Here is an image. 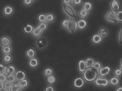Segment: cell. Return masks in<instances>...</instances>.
I'll return each instance as SVG.
<instances>
[{
	"label": "cell",
	"instance_id": "24",
	"mask_svg": "<svg viewBox=\"0 0 122 91\" xmlns=\"http://www.w3.org/2000/svg\"><path fill=\"white\" fill-rule=\"evenodd\" d=\"M3 61L5 64H10L13 60V57L10 54H3Z\"/></svg>",
	"mask_w": 122,
	"mask_h": 91
},
{
	"label": "cell",
	"instance_id": "32",
	"mask_svg": "<svg viewBox=\"0 0 122 91\" xmlns=\"http://www.w3.org/2000/svg\"><path fill=\"white\" fill-rule=\"evenodd\" d=\"M37 27L43 32L46 31V30L48 29V23L47 22L39 23L38 26H37Z\"/></svg>",
	"mask_w": 122,
	"mask_h": 91
},
{
	"label": "cell",
	"instance_id": "11",
	"mask_svg": "<svg viewBox=\"0 0 122 91\" xmlns=\"http://www.w3.org/2000/svg\"><path fill=\"white\" fill-rule=\"evenodd\" d=\"M91 41L93 44L98 45L102 42L103 37L98 33H96L92 35L91 38Z\"/></svg>",
	"mask_w": 122,
	"mask_h": 91
},
{
	"label": "cell",
	"instance_id": "31",
	"mask_svg": "<svg viewBox=\"0 0 122 91\" xmlns=\"http://www.w3.org/2000/svg\"><path fill=\"white\" fill-rule=\"evenodd\" d=\"M16 71V68L13 65H10L7 67L8 74H15Z\"/></svg>",
	"mask_w": 122,
	"mask_h": 91
},
{
	"label": "cell",
	"instance_id": "23",
	"mask_svg": "<svg viewBox=\"0 0 122 91\" xmlns=\"http://www.w3.org/2000/svg\"><path fill=\"white\" fill-rule=\"evenodd\" d=\"M43 31L40 30L37 27H34L31 33V35L34 37L38 38L40 37L43 33Z\"/></svg>",
	"mask_w": 122,
	"mask_h": 91
},
{
	"label": "cell",
	"instance_id": "36",
	"mask_svg": "<svg viewBox=\"0 0 122 91\" xmlns=\"http://www.w3.org/2000/svg\"><path fill=\"white\" fill-rule=\"evenodd\" d=\"M7 81L13 84H14L16 81L14 74H8L7 75Z\"/></svg>",
	"mask_w": 122,
	"mask_h": 91
},
{
	"label": "cell",
	"instance_id": "26",
	"mask_svg": "<svg viewBox=\"0 0 122 91\" xmlns=\"http://www.w3.org/2000/svg\"><path fill=\"white\" fill-rule=\"evenodd\" d=\"M46 22L51 23L54 21L55 20V15L53 13H49L46 14Z\"/></svg>",
	"mask_w": 122,
	"mask_h": 91
},
{
	"label": "cell",
	"instance_id": "28",
	"mask_svg": "<svg viewBox=\"0 0 122 91\" xmlns=\"http://www.w3.org/2000/svg\"><path fill=\"white\" fill-rule=\"evenodd\" d=\"M13 84V83L8 81L5 82L3 83V88L0 90V91H2V89H3V91H10V89Z\"/></svg>",
	"mask_w": 122,
	"mask_h": 91
},
{
	"label": "cell",
	"instance_id": "43",
	"mask_svg": "<svg viewBox=\"0 0 122 91\" xmlns=\"http://www.w3.org/2000/svg\"><path fill=\"white\" fill-rule=\"evenodd\" d=\"M45 91H56L54 86H53L52 85H48L45 88Z\"/></svg>",
	"mask_w": 122,
	"mask_h": 91
},
{
	"label": "cell",
	"instance_id": "46",
	"mask_svg": "<svg viewBox=\"0 0 122 91\" xmlns=\"http://www.w3.org/2000/svg\"><path fill=\"white\" fill-rule=\"evenodd\" d=\"M73 0H62L63 4L64 5H70L72 3Z\"/></svg>",
	"mask_w": 122,
	"mask_h": 91
},
{
	"label": "cell",
	"instance_id": "4",
	"mask_svg": "<svg viewBox=\"0 0 122 91\" xmlns=\"http://www.w3.org/2000/svg\"><path fill=\"white\" fill-rule=\"evenodd\" d=\"M86 81L83 77H78L73 81V86L77 89H81L84 87L86 84Z\"/></svg>",
	"mask_w": 122,
	"mask_h": 91
},
{
	"label": "cell",
	"instance_id": "14",
	"mask_svg": "<svg viewBox=\"0 0 122 91\" xmlns=\"http://www.w3.org/2000/svg\"><path fill=\"white\" fill-rule=\"evenodd\" d=\"M78 70L80 73L82 74L85 71L87 67L86 65L85 60L81 59L78 61L77 64Z\"/></svg>",
	"mask_w": 122,
	"mask_h": 91
},
{
	"label": "cell",
	"instance_id": "34",
	"mask_svg": "<svg viewBox=\"0 0 122 91\" xmlns=\"http://www.w3.org/2000/svg\"><path fill=\"white\" fill-rule=\"evenodd\" d=\"M19 83L24 89L28 88L29 86V82L27 78H25L24 80H22Z\"/></svg>",
	"mask_w": 122,
	"mask_h": 91
},
{
	"label": "cell",
	"instance_id": "29",
	"mask_svg": "<svg viewBox=\"0 0 122 91\" xmlns=\"http://www.w3.org/2000/svg\"><path fill=\"white\" fill-rule=\"evenodd\" d=\"M1 51L3 54H11L12 52V48L10 46L2 47Z\"/></svg>",
	"mask_w": 122,
	"mask_h": 91
},
{
	"label": "cell",
	"instance_id": "38",
	"mask_svg": "<svg viewBox=\"0 0 122 91\" xmlns=\"http://www.w3.org/2000/svg\"><path fill=\"white\" fill-rule=\"evenodd\" d=\"M56 78L54 75H51V76L47 77V81L50 84H52L56 82Z\"/></svg>",
	"mask_w": 122,
	"mask_h": 91
},
{
	"label": "cell",
	"instance_id": "50",
	"mask_svg": "<svg viewBox=\"0 0 122 91\" xmlns=\"http://www.w3.org/2000/svg\"><path fill=\"white\" fill-rule=\"evenodd\" d=\"M120 68L122 70V59H121L120 63Z\"/></svg>",
	"mask_w": 122,
	"mask_h": 91
},
{
	"label": "cell",
	"instance_id": "18",
	"mask_svg": "<svg viewBox=\"0 0 122 91\" xmlns=\"http://www.w3.org/2000/svg\"><path fill=\"white\" fill-rule=\"evenodd\" d=\"M34 28V26L31 24L27 23L24 25L23 29L24 32L25 34H31Z\"/></svg>",
	"mask_w": 122,
	"mask_h": 91
},
{
	"label": "cell",
	"instance_id": "39",
	"mask_svg": "<svg viewBox=\"0 0 122 91\" xmlns=\"http://www.w3.org/2000/svg\"><path fill=\"white\" fill-rule=\"evenodd\" d=\"M102 67V64L101 63V62L99 61H98V60H96L94 65L92 66L93 68H95L96 70H97V71Z\"/></svg>",
	"mask_w": 122,
	"mask_h": 91
},
{
	"label": "cell",
	"instance_id": "42",
	"mask_svg": "<svg viewBox=\"0 0 122 91\" xmlns=\"http://www.w3.org/2000/svg\"><path fill=\"white\" fill-rule=\"evenodd\" d=\"M33 0H23V3L25 6H29L33 4Z\"/></svg>",
	"mask_w": 122,
	"mask_h": 91
},
{
	"label": "cell",
	"instance_id": "3",
	"mask_svg": "<svg viewBox=\"0 0 122 91\" xmlns=\"http://www.w3.org/2000/svg\"><path fill=\"white\" fill-rule=\"evenodd\" d=\"M62 8L63 12L70 18L74 19L76 18V12L70 5L62 4Z\"/></svg>",
	"mask_w": 122,
	"mask_h": 91
},
{
	"label": "cell",
	"instance_id": "51",
	"mask_svg": "<svg viewBox=\"0 0 122 91\" xmlns=\"http://www.w3.org/2000/svg\"></svg>",
	"mask_w": 122,
	"mask_h": 91
},
{
	"label": "cell",
	"instance_id": "20",
	"mask_svg": "<svg viewBox=\"0 0 122 91\" xmlns=\"http://www.w3.org/2000/svg\"><path fill=\"white\" fill-rule=\"evenodd\" d=\"M93 7V5L92 3L90 1H85L82 4V8L87 10L88 11H91L92 10Z\"/></svg>",
	"mask_w": 122,
	"mask_h": 91
},
{
	"label": "cell",
	"instance_id": "2",
	"mask_svg": "<svg viewBox=\"0 0 122 91\" xmlns=\"http://www.w3.org/2000/svg\"><path fill=\"white\" fill-rule=\"evenodd\" d=\"M94 85L97 87H104L108 86L109 84V80L105 77L98 76L94 81Z\"/></svg>",
	"mask_w": 122,
	"mask_h": 91
},
{
	"label": "cell",
	"instance_id": "19",
	"mask_svg": "<svg viewBox=\"0 0 122 91\" xmlns=\"http://www.w3.org/2000/svg\"><path fill=\"white\" fill-rule=\"evenodd\" d=\"M110 85L113 86H117L120 83V79L119 77L115 76L109 79Z\"/></svg>",
	"mask_w": 122,
	"mask_h": 91
},
{
	"label": "cell",
	"instance_id": "44",
	"mask_svg": "<svg viewBox=\"0 0 122 91\" xmlns=\"http://www.w3.org/2000/svg\"><path fill=\"white\" fill-rule=\"evenodd\" d=\"M83 2V0H73L72 3L75 6H79L81 5Z\"/></svg>",
	"mask_w": 122,
	"mask_h": 91
},
{
	"label": "cell",
	"instance_id": "22",
	"mask_svg": "<svg viewBox=\"0 0 122 91\" xmlns=\"http://www.w3.org/2000/svg\"><path fill=\"white\" fill-rule=\"evenodd\" d=\"M89 14V12L83 8L80 9L78 12V15L79 17L82 19L87 18Z\"/></svg>",
	"mask_w": 122,
	"mask_h": 91
},
{
	"label": "cell",
	"instance_id": "9",
	"mask_svg": "<svg viewBox=\"0 0 122 91\" xmlns=\"http://www.w3.org/2000/svg\"><path fill=\"white\" fill-rule=\"evenodd\" d=\"M14 75L16 80V82H20L22 80L26 78L27 77L26 73L23 70H17Z\"/></svg>",
	"mask_w": 122,
	"mask_h": 91
},
{
	"label": "cell",
	"instance_id": "47",
	"mask_svg": "<svg viewBox=\"0 0 122 91\" xmlns=\"http://www.w3.org/2000/svg\"><path fill=\"white\" fill-rule=\"evenodd\" d=\"M7 67H8V66H5L4 68H3V70H2V71L1 73H4V74H6V75H8V73H7Z\"/></svg>",
	"mask_w": 122,
	"mask_h": 91
},
{
	"label": "cell",
	"instance_id": "37",
	"mask_svg": "<svg viewBox=\"0 0 122 91\" xmlns=\"http://www.w3.org/2000/svg\"><path fill=\"white\" fill-rule=\"evenodd\" d=\"M116 20L117 23H122V10L116 13Z\"/></svg>",
	"mask_w": 122,
	"mask_h": 91
},
{
	"label": "cell",
	"instance_id": "13",
	"mask_svg": "<svg viewBox=\"0 0 122 91\" xmlns=\"http://www.w3.org/2000/svg\"><path fill=\"white\" fill-rule=\"evenodd\" d=\"M77 29L81 30L86 29L87 26V22L85 19L81 18L76 22Z\"/></svg>",
	"mask_w": 122,
	"mask_h": 91
},
{
	"label": "cell",
	"instance_id": "41",
	"mask_svg": "<svg viewBox=\"0 0 122 91\" xmlns=\"http://www.w3.org/2000/svg\"><path fill=\"white\" fill-rule=\"evenodd\" d=\"M7 81V75L4 73H0V83H3Z\"/></svg>",
	"mask_w": 122,
	"mask_h": 91
},
{
	"label": "cell",
	"instance_id": "7",
	"mask_svg": "<svg viewBox=\"0 0 122 91\" xmlns=\"http://www.w3.org/2000/svg\"><path fill=\"white\" fill-rule=\"evenodd\" d=\"M111 72V69L109 66H102L98 70L99 76L106 77L110 75Z\"/></svg>",
	"mask_w": 122,
	"mask_h": 91
},
{
	"label": "cell",
	"instance_id": "33",
	"mask_svg": "<svg viewBox=\"0 0 122 91\" xmlns=\"http://www.w3.org/2000/svg\"><path fill=\"white\" fill-rule=\"evenodd\" d=\"M37 20L39 23L46 22V14L40 13L38 16Z\"/></svg>",
	"mask_w": 122,
	"mask_h": 91
},
{
	"label": "cell",
	"instance_id": "15",
	"mask_svg": "<svg viewBox=\"0 0 122 91\" xmlns=\"http://www.w3.org/2000/svg\"><path fill=\"white\" fill-rule=\"evenodd\" d=\"M11 42V39L8 36H3L0 38V44L2 47L10 46Z\"/></svg>",
	"mask_w": 122,
	"mask_h": 91
},
{
	"label": "cell",
	"instance_id": "16",
	"mask_svg": "<svg viewBox=\"0 0 122 91\" xmlns=\"http://www.w3.org/2000/svg\"><path fill=\"white\" fill-rule=\"evenodd\" d=\"M70 23L67 29L68 31L71 33H74L77 29V23L73 18H70Z\"/></svg>",
	"mask_w": 122,
	"mask_h": 91
},
{
	"label": "cell",
	"instance_id": "17",
	"mask_svg": "<svg viewBox=\"0 0 122 91\" xmlns=\"http://www.w3.org/2000/svg\"><path fill=\"white\" fill-rule=\"evenodd\" d=\"M36 51L33 47H30L27 49L25 52V56L30 59L36 57Z\"/></svg>",
	"mask_w": 122,
	"mask_h": 91
},
{
	"label": "cell",
	"instance_id": "30",
	"mask_svg": "<svg viewBox=\"0 0 122 91\" xmlns=\"http://www.w3.org/2000/svg\"><path fill=\"white\" fill-rule=\"evenodd\" d=\"M23 89L20 83L18 82L17 84H13L10 91H21Z\"/></svg>",
	"mask_w": 122,
	"mask_h": 91
},
{
	"label": "cell",
	"instance_id": "5",
	"mask_svg": "<svg viewBox=\"0 0 122 91\" xmlns=\"http://www.w3.org/2000/svg\"><path fill=\"white\" fill-rule=\"evenodd\" d=\"M48 41L44 37L40 36L36 40V44L38 49H42L46 48L48 45Z\"/></svg>",
	"mask_w": 122,
	"mask_h": 91
},
{
	"label": "cell",
	"instance_id": "27",
	"mask_svg": "<svg viewBox=\"0 0 122 91\" xmlns=\"http://www.w3.org/2000/svg\"><path fill=\"white\" fill-rule=\"evenodd\" d=\"M98 33L102 37H105L108 34V29L105 27H101L99 29L98 31Z\"/></svg>",
	"mask_w": 122,
	"mask_h": 91
},
{
	"label": "cell",
	"instance_id": "8",
	"mask_svg": "<svg viewBox=\"0 0 122 91\" xmlns=\"http://www.w3.org/2000/svg\"><path fill=\"white\" fill-rule=\"evenodd\" d=\"M14 13V8L10 5H8L4 7L3 9V13L6 17L11 16Z\"/></svg>",
	"mask_w": 122,
	"mask_h": 91
},
{
	"label": "cell",
	"instance_id": "40",
	"mask_svg": "<svg viewBox=\"0 0 122 91\" xmlns=\"http://www.w3.org/2000/svg\"><path fill=\"white\" fill-rule=\"evenodd\" d=\"M113 73L115 76L120 77L122 75V70L120 68H116L114 70Z\"/></svg>",
	"mask_w": 122,
	"mask_h": 91
},
{
	"label": "cell",
	"instance_id": "25",
	"mask_svg": "<svg viewBox=\"0 0 122 91\" xmlns=\"http://www.w3.org/2000/svg\"><path fill=\"white\" fill-rule=\"evenodd\" d=\"M95 61V59L92 57H87L85 59L86 65L87 68L92 67Z\"/></svg>",
	"mask_w": 122,
	"mask_h": 91
},
{
	"label": "cell",
	"instance_id": "49",
	"mask_svg": "<svg viewBox=\"0 0 122 91\" xmlns=\"http://www.w3.org/2000/svg\"><path fill=\"white\" fill-rule=\"evenodd\" d=\"M116 91H122V86H118L117 88L116 89Z\"/></svg>",
	"mask_w": 122,
	"mask_h": 91
},
{
	"label": "cell",
	"instance_id": "12",
	"mask_svg": "<svg viewBox=\"0 0 122 91\" xmlns=\"http://www.w3.org/2000/svg\"><path fill=\"white\" fill-rule=\"evenodd\" d=\"M39 60L36 57H34L29 59L28 62V64L30 68L32 69L36 68L39 65Z\"/></svg>",
	"mask_w": 122,
	"mask_h": 91
},
{
	"label": "cell",
	"instance_id": "35",
	"mask_svg": "<svg viewBox=\"0 0 122 91\" xmlns=\"http://www.w3.org/2000/svg\"><path fill=\"white\" fill-rule=\"evenodd\" d=\"M70 20L69 19H65L63 20L61 23V25L62 27L67 29L69 25Z\"/></svg>",
	"mask_w": 122,
	"mask_h": 91
},
{
	"label": "cell",
	"instance_id": "10",
	"mask_svg": "<svg viewBox=\"0 0 122 91\" xmlns=\"http://www.w3.org/2000/svg\"><path fill=\"white\" fill-rule=\"evenodd\" d=\"M110 7L111 10L116 13L121 10V4L118 0H111L110 3Z\"/></svg>",
	"mask_w": 122,
	"mask_h": 91
},
{
	"label": "cell",
	"instance_id": "6",
	"mask_svg": "<svg viewBox=\"0 0 122 91\" xmlns=\"http://www.w3.org/2000/svg\"><path fill=\"white\" fill-rule=\"evenodd\" d=\"M105 18L107 21L113 23L114 24H117V22L116 20V13L111 10L106 13Z\"/></svg>",
	"mask_w": 122,
	"mask_h": 91
},
{
	"label": "cell",
	"instance_id": "1",
	"mask_svg": "<svg viewBox=\"0 0 122 91\" xmlns=\"http://www.w3.org/2000/svg\"><path fill=\"white\" fill-rule=\"evenodd\" d=\"M98 76V71L93 67L87 68L82 73V77L87 82H94Z\"/></svg>",
	"mask_w": 122,
	"mask_h": 91
},
{
	"label": "cell",
	"instance_id": "21",
	"mask_svg": "<svg viewBox=\"0 0 122 91\" xmlns=\"http://www.w3.org/2000/svg\"><path fill=\"white\" fill-rule=\"evenodd\" d=\"M54 73V70L51 67H47L43 70V75L46 77L53 75Z\"/></svg>",
	"mask_w": 122,
	"mask_h": 91
},
{
	"label": "cell",
	"instance_id": "48",
	"mask_svg": "<svg viewBox=\"0 0 122 91\" xmlns=\"http://www.w3.org/2000/svg\"><path fill=\"white\" fill-rule=\"evenodd\" d=\"M5 67V65H3V64H0V73H1L2 71V70H3V68H4Z\"/></svg>",
	"mask_w": 122,
	"mask_h": 91
},
{
	"label": "cell",
	"instance_id": "45",
	"mask_svg": "<svg viewBox=\"0 0 122 91\" xmlns=\"http://www.w3.org/2000/svg\"><path fill=\"white\" fill-rule=\"evenodd\" d=\"M118 41H119V44L122 45V27L121 28L120 31L119 32V35H118Z\"/></svg>",
	"mask_w": 122,
	"mask_h": 91
}]
</instances>
